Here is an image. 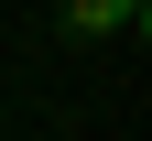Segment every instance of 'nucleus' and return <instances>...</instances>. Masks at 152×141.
<instances>
[{
	"instance_id": "1",
	"label": "nucleus",
	"mask_w": 152,
	"mask_h": 141,
	"mask_svg": "<svg viewBox=\"0 0 152 141\" xmlns=\"http://www.w3.org/2000/svg\"><path fill=\"white\" fill-rule=\"evenodd\" d=\"M152 0H65V33H141Z\"/></svg>"
}]
</instances>
